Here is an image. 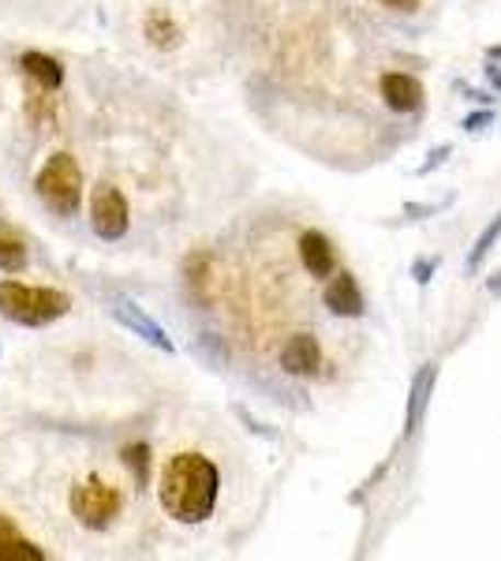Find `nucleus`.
Returning <instances> with one entry per match:
<instances>
[{"label":"nucleus","instance_id":"obj_20","mask_svg":"<svg viewBox=\"0 0 501 561\" xmlns=\"http://www.w3.org/2000/svg\"><path fill=\"white\" fill-rule=\"evenodd\" d=\"M386 4H389V8H400V12H412L419 0H386Z\"/></svg>","mask_w":501,"mask_h":561},{"label":"nucleus","instance_id":"obj_8","mask_svg":"<svg viewBox=\"0 0 501 561\" xmlns=\"http://www.w3.org/2000/svg\"><path fill=\"white\" fill-rule=\"evenodd\" d=\"M382 98L394 113H415L423 105V87H419L415 76H405V71H389L382 79Z\"/></svg>","mask_w":501,"mask_h":561},{"label":"nucleus","instance_id":"obj_9","mask_svg":"<svg viewBox=\"0 0 501 561\" xmlns=\"http://www.w3.org/2000/svg\"><path fill=\"white\" fill-rule=\"evenodd\" d=\"M333 280L326 285V307L333 314H344V319H360L363 314V293L355 285L352 274H330Z\"/></svg>","mask_w":501,"mask_h":561},{"label":"nucleus","instance_id":"obj_14","mask_svg":"<svg viewBox=\"0 0 501 561\" xmlns=\"http://www.w3.org/2000/svg\"><path fill=\"white\" fill-rule=\"evenodd\" d=\"M26 270V243L12 225H0V274H23Z\"/></svg>","mask_w":501,"mask_h":561},{"label":"nucleus","instance_id":"obj_19","mask_svg":"<svg viewBox=\"0 0 501 561\" xmlns=\"http://www.w3.org/2000/svg\"><path fill=\"white\" fill-rule=\"evenodd\" d=\"M434 266H439V262H415V280L419 285H426V280H431V274H434Z\"/></svg>","mask_w":501,"mask_h":561},{"label":"nucleus","instance_id":"obj_15","mask_svg":"<svg viewBox=\"0 0 501 561\" xmlns=\"http://www.w3.org/2000/svg\"><path fill=\"white\" fill-rule=\"evenodd\" d=\"M143 34H147V42L153 49H172V45H180V26L172 23L169 12H150L147 15V26H143Z\"/></svg>","mask_w":501,"mask_h":561},{"label":"nucleus","instance_id":"obj_7","mask_svg":"<svg viewBox=\"0 0 501 561\" xmlns=\"http://www.w3.org/2000/svg\"><path fill=\"white\" fill-rule=\"evenodd\" d=\"M281 367L296 378H307L322 367V348H318V341L311 337V333H296V337H288V345L281 348Z\"/></svg>","mask_w":501,"mask_h":561},{"label":"nucleus","instance_id":"obj_5","mask_svg":"<svg viewBox=\"0 0 501 561\" xmlns=\"http://www.w3.org/2000/svg\"><path fill=\"white\" fill-rule=\"evenodd\" d=\"M132 225V210H127V198L116 192L113 184H98L90 195V229L102 240H121Z\"/></svg>","mask_w":501,"mask_h":561},{"label":"nucleus","instance_id":"obj_10","mask_svg":"<svg viewBox=\"0 0 501 561\" xmlns=\"http://www.w3.org/2000/svg\"><path fill=\"white\" fill-rule=\"evenodd\" d=\"M434 378H439V367H434V364H426L415 375L412 397H408V415H405V434H408V438H412V434L423 427L426 404H431V393H434Z\"/></svg>","mask_w":501,"mask_h":561},{"label":"nucleus","instance_id":"obj_12","mask_svg":"<svg viewBox=\"0 0 501 561\" xmlns=\"http://www.w3.org/2000/svg\"><path fill=\"white\" fill-rule=\"evenodd\" d=\"M299 255H304V266L311 270V277H330L337 266L333 243L322 232H304L299 237Z\"/></svg>","mask_w":501,"mask_h":561},{"label":"nucleus","instance_id":"obj_6","mask_svg":"<svg viewBox=\"0 0 501 561\" xmlns=\"http://www.w3.org/2000/svg\"><path fill=\"white\" fill-rule=\"evenodd\" d=\"M113 319L121 322V325H127V330H132V333H139L143 341H150L153 348H161V352H172V348H177V345H172V341H169V333L161 330V325L153 322L150 314L143 311L139 304H132V300H121V304L113 307Z\"/></svg>","mask_w":501,"mask_h":561},{"label":"nucleus","instance_id":"obj_11","mask_svg":"<svg viewBox=\"0 0 501 561\" xmlns=\"http://www.w3.org/2000/svg\"><path fill=\"white\" fill-rule=\"evenodd\" d=\"M0 561H45V550L38 542L23 539L12 517L0 513Z\"/></svg>","mask_w":501,"mask_h":561},{"label":"nucleus","instance_id":"obj_17","mask_svg":"<svg viewBox=\"0 0 501 561\" xmlns=\"http://www.w3.org/2000/svg\"><path fill=\"white\" fill-rule=\"evenodd\" d=\"M53 90H42V94H31L26 98V116H31L38 128H49L53 116H57V105H53Z\"/></svg>","mask_w":501,"mask_h":561},{"label":"nucleus","instance_id":"obj_18","mask_svg":"<svg viewBox=\"0 0 501 561\" xmlns=\"http://www.w3.org/2000/svg\"><path fill=\"white\" fill-rule=\"evenodd\" d=\"M498 237H501V214L490 221V229H482V237L476 240V248H471V255H468V270H479V262L487 259L490 243H494Z\"/></svg>","mask_w":501,"mask_h":561},{"label":"nucleus","instance_id":"obj_21","mask_svg":"<svg viewBox=\"0 0 501 561\" xmlns=\"http://www.w3.org/2000/svg\"><path fill=\"white\" fill-rule=\"evenodd\" d=\"M487 121H494V116H487V113H482V116H471V121H468V128H471V131H479Z\"/></svg>","mask_w":501,"mask_h":561},{"label":"nucleus","instance_id":"obj_3","mask_svg":"<svg viewBox=\"0 0 501 561\" xmlns=\"http://www.w3.org/2000/svg\"><path fill=\"white\" fill-rule=\"evenodd\" d=\"M34 192L42 195V203L53 214L71 217L83 203V173H79L76 158L71 153H53L42 165V173L34 176Z\"/></svg>","mask_w":501,"mask_h":561},{"label":"nucleus","instance_id":"obj_2","mask_svg":"<svg viewBox=\"0 0 501 561\" xmlns=\"http://www.w3.org/2000/svg\"><path fill=\"white\" fill-rule=\"evenodd\" d=\"M71 311V296L60 288L20 285V280H0V314L15 325H49Z\"/></svg>","mask_w":501,"mask_h":561},{"label":"nucleus","instance_id":"obj_13","mask_svg":"<svg viewBox=\"0 0 501 561\" xmlns=\"http://www.w3.org/2000/svg\"><path fill=\"white\" fill-rule=\"evenodd\" d=\"M20 71L31 83H38L42 90H57L64 83V68H60V60H53L49 53H38V49H31V53H23L20 57Z\"/></svg>","mask_w":501,"mask_h":561},{"label":"nucleus","instance_id":"obj_4","mask_svg":"<svg viewBox=\"0 0 501 561\" xmlns=\"http://www.w3.org/2000/svg\"><path fill=\"white\" fill-rule=\"evenodd\" d=\"M124 497L116 486H109L102 476H90L83 483H76V491H71V513H76V520L83 524V528H94L102 531L113 524V517L121 513Z\"/></svg>","mask_w":501,"mask_h":561},{"label":"nucleus","instance_id":"obj_1","mask_svg":"<svg viewBox=\"0 0 501 561\" xmlns=\"http://www.w3.org/2000/svg\"><path fill=\"white\" fill-rule=\"evenodd\" d=\"M217 491H221V476L203 454H177L161 472L158 486L166 513L180 524H203L214 513Z\"/></svg>","mask_w":501,"mask_h":561},{"label":"nucleus","instance_id":"obj_16","mask_svg":"<svg viewBox=\"0 0 501 561\" xmlns=\"http://www.w3.org/2000/svg\"><path fill=\"white\" fill-rule=\"evenodd\" d=\"M121 460L132 468L135 483H139V486L150 483V446H147V442H132V446H124Z\"/></svg>","mask_w":501,"mask_h":561}]
</instances>
